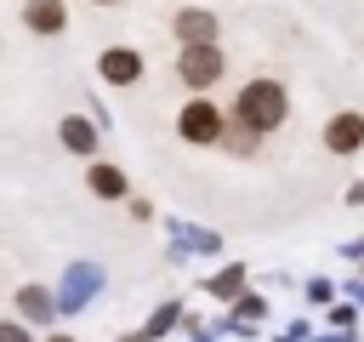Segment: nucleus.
I'll return each mask as SVG.
<instances>
[{"mask_svg": "<svg viewBox=\"0 0 364 342\" xmlns=\"http://www.w3.org/2000/svg\"><path fill=\"white\" fill-rule=\"evenodd\" d=\"M176 74H182V86H193V91L216 86V80H222V46H182V51H176Z\"/></svg>", "mask_w": 364, "mask_h": 342, "instance_id": "2", "label": "nucleus"}, {"mask_svg": "<svg viewBox=\"0 0 364 342\" xmlns=\"http://www.w3.org/2000/svg\"><path fill=\"white\" fill-rule=\"evenodd\" d=\"M176 131H182L188 142H216V137H222V108L199 97V103H188V108L176 114Z\"/></svg>", "mask_w": 364, "mask_h": 342, "instance_id": "3", "label": "nucleus"}, {"mask_svg": "<svg viewBox=\"0 0 364 342\" xmlns=\"http://www.w3.org/2000/svg\"><path fill=\"white\" fill-rule=\"evenodd\" d=\"M51 342H68V336H51Z\"/></svg>", "mask_w": 364, "mask_h": 342, "instance_id": "15", "label": "nucleus"}, {"mask_svg": "<svg viewBox=\"0 0 364 342\" xmlns=\"http://www.w3.org/2000/svg\"><path fill=\"white\" fill-rule=\"evenodd\" d=\"M284 114H290V97H284L279 80H250L239 91V103H233V120L250 125V131H279Z\"/></svg>", "mask_w": 364, "mask_h": 342, "instance_id": "1", "label": "nucleus"}, {"mask_svg": "<svg viewBox=\"0 0 364 342\" xmlns=\"http://www.w3.org/2000/svg\"><path fill=\"white\" fill-rule=\"evenodd\" d=\"M324 148L330 154H353V148H364V114H336L330 125H324Z\"/></svg>", "mask_w": 364, "mask_h": 342, "instance_id": "4", "label": "nucleus"}, {"mask_svg": "<svg viewBox=\"0 0 364 342\" xmlns=\"http://www.w3.org/2000/svg\"><path fill=\"white\" fill-rule=\"evenodd\" d=\"M23 23H28L34 34H57V28L68 23V11H63V0H28V6H23Z\"/></svg>", "mask_w": 364, "mask_h": 342, "instance_id": "7", "label": "nucleus"}, {"mask_svg": "<svg viewBox=\"0 0 364 342\" xmlns=\"http://www.w3.org/2000/svg\"><path fill=\"white\" fill-rule=\"evenodd\" d=\"M51 308H57V302H51V291H40V285H23V291H17V314H23V319L46 325V319H51Z\"/></svg>", "mask_w": 364, "mask_h": 342, "instance_id": "8", "label": "nucleus"}, {"mask_svg": "<svg viewBox=\"0 0 364 342\" xmlns=\"http://www.w3.org/2000/svg\"><path fill=\"white\" fill-rule=\"evenodd\" d=\"M0 342H28V336H23V325H0Z\"/></svg>", "mask_w": 364, "mask_h": 342, "instance_id": "12", "label": "nucleus"}, {"mask_svg": "<svg viewBox=\"0 0 364 342\" xmlns=\"http://www.w3.org/2000/svg\"><path fill=\"white\" fill-rule=\"evenodd\" d=\"M176 40L182 46H216V17L210 11H176Z\"/></svg>", "mask_w": 364, "mask_h": 342, "instance_id": "6", "label": "nucleus"}, {"mask_svg": "<svg viewBox=\"0 0 364 342\" xmlns=\"http://www.w3.org/2000/svg\"><path fill=\"white\" fill-rule=\"evenodd\" d=\"M125 342H148V336H125Z\"/></svg>", "mask_w": 364, "mask_h": 342, "instance_id": "13", "label": "nucleus"}, {"mask_svg": "<svg viewBox=\"0 0 364 342\" xmlns=\"http://www.w3.org/2000/svg\"><path fill=\"white\" fill-rule=\"evenodd\" d=\"M85 182H91V194H102V200H119V194H125V171H119V165H91Z\"/></svg>", "mask_w": 364, "mask_h": 342, "instance_id": "9", "label": "nucleus"}, {"mask_svg": "<svg viewBox=\"0 0 364 342\" xmlns=\"http://www.w3.org/2000/svg\"><path fill=\"white\" fill-rule=\"evenodd\" d=\"M97 68H102V80H108V86H136V80H142V57H136V51H125V46L102 51V63H97Z\"/></svg>", "mask_w": 364, "mask_h": 342, "instance_id": "5", "label": "nucleus"}, {"mask_svg": "<svg viewBox=\"0 0 364 342\" xmlns=\"http://www.w3.org/2000/svg\"><path fill=\"white\" fill-rule=\"evenodd\" d=\"M63 142H68L74 154H91V148H97V131H91V120H85V114H68V120H63Z\"/></svg>", "mask_w": 364, "mask_h": 342, "instance_id": "10", "label": "nucleus"}, {"mask_svg": "<svg viewBox=\"0 0 364 342\" xmlns=\"http://www.w3.org/2000/svg\"><path fill=\"white\" fill-rule=\"evenodd\" d=\"M239 285H245V274H239V268H228V274H216V279H210V291H216V296H233Z\"/></svg>", "mask_w": 364, "mask_h": 342, "instance_id": "11", "label": "nucleus"}, {"mask_svg": "<svg viewBox=\"0 0 364 342\" xmlns=\"http://www.w3.org/2000/svg\"><path fill=\"white\" fill-rule=\"evenodd\" d=\"M97 6H119V0H97Z\"/></svg>", "mask_w": 364, "mask_h": 342, "instance_id": "14", "label": "nucleus"}]
</instances>
